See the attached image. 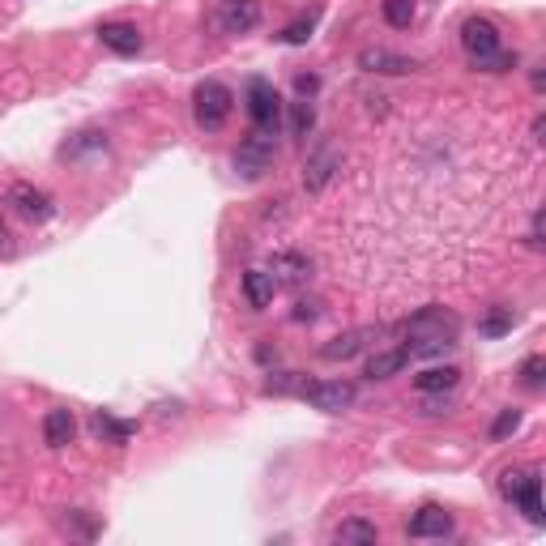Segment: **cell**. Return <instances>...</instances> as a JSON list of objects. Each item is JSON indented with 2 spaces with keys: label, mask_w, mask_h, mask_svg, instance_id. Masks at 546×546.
Instances as JSON below:
<instances>
[{
  "label": "cell",
  "mask_w": 546,
  "mask_h": 546,
  "mask_svg": "<svg viewBox=\"0 0 546 546\" xmlns=\"http://www.w3.org/2000/svg\"><path fill=\"white\" fill-rule=\"evenodd\" d=\"M529 244L542 248V214H534V227H529Z\"/></svg>",
  "instance_id": "d6a6232c"
},
{
  "label": "cell",
  "mask_w": 546,
  "mask_h": 546,
  "mask_svg": "<svg viewBox=\"0 0 546 546\" xmlns=\"http://www.w3.org/2000/svg\"><path fill=\"white\" fill-rule=\"evenodd\" d=\"M90 427H94V436H103V440H111V444H128V440H133V423H120V419H111V414L107 410H99V414H94V419H90Z\"/></svg>",
  "instance_id": "ffe728a7"
},
{
  "label": "cell",
  "mask_w": 546,
  "mask_h": 546,
  "mask_svg": "<svg viewBox=\"0 0 546 546\" xmlns=\"http://www.w3.org/2000/svg\"><path fill=\"white\" fill-rule=\"evenodd\" d=\"M406 363H410L406 346H397V350H380V355L367 359V376H372V380H389V376H397Z\"/></svg>",
  "instance_id": "d6986e66"
},
{
  "label": "cell",
  "mask_w": 546,
  "mask_h": 546,
  "mask_svg": "<svg viewBox=\"0 0 546 546\" xmlns=\"http://www.w3.org/2000/svg\"><path fill=\"white\" fill-rule=\"evenodd\" d=\"M303 401H308L312 410H325V414H342L355 406V384L346 380H320V384H303Z\"/></svg>",
  "instance_id": "5b68a950"
},
{
  "label": "cell",
  "mask_w": 546,
  "mask_h": 546,
  "mask_svg": "<svg viewBox=\"0 0 546 546\" xmlns=\"http://www.w3.org/2000/svg\"><path fill=\"white\" fill-rule=\"evenodd\" d=\"M73 436H77L73 410H47V414H43V444H47V448H64Z\"/></svg>",
  "instance_id": "2e32d148"
},
{
  "label": "cell",
  "mask_w": 546,
  "mask_h": 546,
  "mask_svg": "<svg viewBox=\"0 0 546 546\" xmlns=\"http://www.w3.org/2000/svg\"><path fill=\"white\" fill-rule=\"evenodd\" d=\"M303 384H308V380H303L299 372H278V376H273V380H265V393H269V397H286V393H303Z\"/></svg>",
  "instance_id": "d4e9b609"
},
{
  "label": "cell",
  "mask_w": 546,
  "mask_h": 546,
  "mask_svg": "<svg viewBox=\"0 0 546 546\" xmlns=\"http://www.w3.org/2000/svg\"><path fill=\"white\" fill-rule=\"evenodd\" d=\"M295 90H299V99H312V94H316V77H295Z\"/></svg>",
  "instance_id": "1f68e13d"
},
{
  "label": "cell",
  "mask_w": 546,
  "mask_h": 546,
  "mask_svg": "<svg viewBox=\"0 0 546 546\" xmlns=\"http://www.w3.org/2000/svg\"><path fill=\"white\" fill-rule=\"evenodd\" d=\"M333 542H380V529L363 517H350L333 529Z\"/></svg>",
  "instance_id": "44dd1931"
},
{
  "label": "cell",
  "mask_w": 546,
  "mask_h": 546,
  "mask_svg": "<svg viewBox=\"0 0 546 546\" xmlns=\"http://www.w3.org/2000/svg\"><path fill=\"white\" fill-rule=\"evenodd\" d=\"M461 320L444 308H423L419 316L406 320V355L410 359H436L457 346Z\"/></svg>",
  "instance_id": "6da1fadb"
},
{
  "label": "cell",
  "mask_w": 546,
  "mask_h": 546,
  "mask_svg": "<svg viewBox=\"0 0 546 546\" xmlns=\"http://www.w3.org/2000/svg\"><path fill=\"white\" fill-rule=\"evenodd\" d=\"M316 18H320V13L312 9V13H308V18H299V22H291V26H286V30H282V35H278V39H282V43H291V47H299V43H308V39H312V30H316Z\"/></svg>",
  "instance_id": "cb8c5ba5"
},
{
  "label": "cell",
  "mask_w": 546,
  "mask_h": 546,
  "mask_svg": "<svg viewBox=\"0 0 546 546\" xmlns=\"http://www.w3.org/2000/svg\"><path fill=\"white\" fill-rule=\"evenodd\" d=\"M508 504H517L529 521L542 525V474L538 470H525V483L517 487V495H512Z\"/></svg>",
  "instance_id": "9a60e30c"
},
{
  "label": "cell",
  "mask_w": 546,
  "mask_h": 546,
  "mask_svg": "<svg viewBox=\"0 0 546 546\" xmlns=\"http://www.w3.org/2000/svg\"><path fill=\"white\" fill-rule=\"evenodd\" d=\"M512 325H517V316H512V308H495L491 316L478 320V333H483V337H500V333H508Z\"/></svg>",
  "instance_id": "603a6c76"
},
{
  "label": "cell",
  "mask_w": 546,
  "mask_h": 546,
  "mask_svg": "<svg viewBox=\"0 0 546 546\" xmlns=\"http://www.w3.org/2000/svg\"><path fill=\"white\" fill-rule=\"evenodd\" d=\"M269 163H273V137H265V133H252L244 146H239V154H235V171L244 175V180L265 175Z\"/></svg>",
  "instance_id": "ba28073f"
},
{
  "label": "cell",
  "mask_w": 546,
  "mask_h": 546,
  "mask_svg": "<svg viewBox=\"0 0 546 546\" xmlns=\"http://www.w3.org/2000/svg\"><path fill=\"white\" fill-rule=\"evenodd\" d=\"M99 39H103L107 52H116V56H137L141 52V30L133 22H103Z\"/></svg>",
  "instance_id": "5bb4252c"
},
{
  "label": "cell",
  "mask_w": 546,
  "mask_h": 546,
  "mask_svg": "<svg viewBox=\"0 0 546 546\" xmlns=\"http://www.w3.org/2000/svg\"><path fill=\"white\" fill-rule=\"evenodd\" d=\"M256 22H261V0H218L222 35H248Z\"/></svg>",
  "instance_id": "52a82bcc"
},
{
  "label": "cell",
  "mask_w": 546,
  "mask_h": 546,
  "mask_svg": "<svg viewBox=\"0 0 546 546\" xmlns=\"http://www.w3.org/2000/svg\"><path fill=\"white\" fill-rule=\"evenodd\" d=\"M359 69L363 73H384V77H406V73L419 69V60L397 56V52H389V47H367V52H359Z\"/></svg>",
  "instance_id": "30bf717a"
},
{
  "label": "cell",
  "mask_w": 546,
  "mask_h": 546,
  "mask_svg": "<svg viewBox=\"0 0 546 546\" xmlns=\"http://www.w3.org/2000/svg\"><path fill=\"white\" fill-rule=\"evenodd\" d=\"M542 372H546V359L542 355H529L521 363V380H525V389H542Z\"/></svg>",
  "instance_id": "83f0119b"
},
{
  "label": "cell",
  "mask_w": 546,
  "mask_h": 546,
  "mask_svg": "<svg viewBox=\"0 0 546 546\" xmlns=\"http://www.w3.org/2000/svg\"><path fill=\"white\" fill-rule=\"evenodd\" d=\"M5 256H13V235L5 227V218H0V261H5Z\"/></svg>",
  "instance_id": "4dcf8cb0"
},
{
  "label": "cell",
  "mask_w": 546,
  "mask_h": 546,
  "mask_svg": "<svg viewBox=\"0 0 546 546\" xmlns=\"http://www.w3.org/2000/svg\"><path fill=\"white\" fill-rule=\"evenodd\" d=\"M406 534H410V538H444V534H453V517H448L440 504H423V508L410 517Z\"/></svg>",
  "instance_id": "7c38bea8"
},
{
  "label": "cell",
  "mask_w": 546,
  "mask_h": 546,
  "mask_svg": "<svg viewBox=\"0 0 546 546\" xmlns=\"http://www.w3.org/2000/svg\"><path fill=\"white\" fill-rule=\"evenodd\" d=\"M269 273H273V282H278V291L282 286H303L308 282V273H312V261L303 252H273Z\"/></svg>",
  "instance_id": "8fae6325"
},
{
  "label": "cell",
  "mask_w": 546,
  "mask_h": 546,
  "mask_svg": "<svg viewBox=\"0 0 546 546\" xmlns=\"http://www.w3.org/2000/svg\"><path fill=\"white\" fill-rule=\"evenodd\" d=\"M231 103H235V94L222 82H201L197 94H192V116H197V124L205 128V133H214V128L227 124Z\"/></svg>",
  "instance_id": "3957f363"
},
{
  "label": "cell",
  "mask_w": 546,
  "mask_h": 546,
  "mask_svg": "<svg viewBox=\"0 0 546 546\" xmlns=\"http://www.w3.org/2000/svg\"><path fill=\"white\" fill-rule=\"evenodd\" d=\"M380 333H384L380 325H359V329H346V333H337L333 342L320 346V359H329V363H346V359L363 355L367 346H376V337H380Z\"/></svg>",
  "instance_id": "8992f818"
},
{
  "label": "cell",
  "mask_w": 546,
  "mask_h": 546,
  "mask_svg": "<svg viewBox=\"0 0 546 546\" xmlns=\"http://www.w3.org/2000/svg\"><path fill=\"white\" fill-rule=\"evenodd\" d=\"M273 295H278V282H273L269 269H248L244 273V299H248V308H269Z\"/></svg>",
  "instance_id": "e0dca14e"
},
{
  "label": "cell",
  "mask_w": 546,
  "mask_h": 546,
  "mask_svg": "<svg viewBox=\"0 0 546 546\" xmlns=\"http://www.w3.org/2000/svg\"><path fill=\"white\" fill-rule=\"evenodd\" d=\"M457 380H461L457 367H427V372L414 376V389H419L423 397L427 393H448V389H457Z\"/></svg>",
  "instance_id": "ac0fdd59"
},
{
  "label": "cell",
  "mask_w": 546,
  "mask_h": 546,
  "mask_svg": "<svg viewBox=\"0 0 546 546\" xmlns=\"http://www.w3.org/2000/svg\"><path fill=\"white\" fill-rule=\"evenodd\" d=\"M384 22L397 26V30H406L414 22V0H384Z\"/></svg>",
  "instance_id": "484cf974"
},
{
  "label": "cell",
  "mask_w": 546,
  "mask_h": 546,
  "mask_svg": "<svg viewBox=\"0 0 546 546\" xmlns=\"http://www.w3.org/2000/svg\"><path fill=\"white\" fill-rule=\"evenodd\" d=\"M517 427H521V410H504L500 419L491 423V440H508Z\"/></svg>",
  "instance_id": "f1b7e54d"
},
{
  "label": "cell",
  "mask_w": 546,
  "mask_h": 546,
  "mask_svg": "<svg viewBox=\"0 0 546 546\" xmlns=\"http://www.w3.org/2000/svg\"><path fill=\"white\" fill-rule=\"evenodd\" d=\"M316 128V107L308 99H295L291 103V137H308Z\"/></svg>",
  "instance_id": "7402d4cb"
},
{
  "label": "cell",
  "mask_w": 546,
  "mask_h": 546,
  "mask_svg": "<svg viewBox=\"0 0 546 546\" xmlns=\"http://www.w3.org/2000/svg\"><path fill=\"white\" fill-rule=\"evenodd\" d=\"M461 47H465V56H470L474 69H483V73L517 69V52H508L500 30H495V22H487V18H470L461 26Z\"/></svg>",
  "instance_id": "7a4b0ae2"
},
{
  "label": "cell",
  "mask_w": 546,
  "mask_h": 546,
  "mask_svg": "<svg viewBox=\"0 0 546 546\" xmlns=\"http://www.w3.org/2000/svg\"><path fill=\"white\" fill-rule=\"evenodd\" d=\"M248 116L256 124V133H265V137L278 133L282 99H278V90H273V82H265V77H252L248 82Z\"/></svg>",
  "instance_id": "277c9868"
},
{
  "label": "cell",
  "mask_w": 546,
  "mask_h": 546,
  "mask_svg": "<svg viewBox=\"0 0 546 546\" xmlns=\"http://www.w3.org/2000/svg\"><path fill=\"white\" fill-rule=\"evenodd\" d=\"M320 316V303L316 299H299L295 303V320H316Z\"/></svg>",
  "instance_id": "f546056e"
},
{
  "label": "cell",
  "mask_w": 546,
  "mask_h": 546,
  "mask_svg": "<svg viewBox=\"0 0 546 546\" xmlns=\"http://www.w3.org/2000/svg\"><path fill=\"white\" fill-rule=\"evenodd\" d=\"M342 167V154H337L333 146H316V154L303 163V184H308V192H320L329 180H333V171Z\"/></svg>",
  "instance_id": "4fadbf2b"
},
{
  "label": "cell",
  "mask_w": 546,
  "mask_h": 546,
  "mask_svg": "<svg viewBox=\"0 0 546 546\" xmlns=\"http://www.w3.org/2000/svg\"><path fill=\"white\" fill-rule=\"evenodd\" d=\"M103 146H107L103 133H77V141H69V146H64L60 154H64V158H77L82 150H103Z\"/></svg>",
  "instance_id": "4316f807"
},
{
  "label": "cell",
  "mask_w": 546,
  "mask_h": 546,
  "mask_svg": "<svg viewBox=\"0 0 546 546\" xmlns=\"http://www.w3.org/2000/svg\"><path fill=\"white\" fill-rule=\"evenodd\" d=\"M9 205H18V214L30 218V222H47L56 214V201L47 197L43 188H35V184H13L9 188Z\"/></svg>",
  "instance_id": "9c48e42d"
}]
</instances>
